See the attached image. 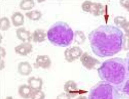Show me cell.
Masks as SVG:
<instances>
[{
	"label": "cell",
	"instance_id": "cell-20",
	"mask_svg": "<svg viewBox=\"0 0 129 99\" xmlns=\"http://www.w3.org/2000/svg\"><path fill=\"white\" fill-rule=\"evenodd\" d=\"M6 52L5 49L3 47H1V57H4L6 56Z\"/></svg>",
	"mask_w": 129,
	"mask_h": 99
},
{
	"label": "cell",
	"instance_id": "cell-6",
	"mask_svg": "<svg viewBox=\"0 0 129 99\" xmlns=\"http://www.w3.org/2000/svg\"><path fill=\"white\" fill-rule=\"evenodd\" d=\"M32 45L29 42H24L14 48L16 53L22 56H26L32 52Z\"/></svg>",
	"mask_w": 129,
	"mask_h": 99
},
{
	"label": "cell",
	"instance_id": "cell-1",
	"mask_svg": "<svg viewBox=\"0 0 129 99\" xmlns=\"http://www.w3.org/2000/svg\"><path fill=\"white\" fill-rule=\"evenodd\" d=\"M123 34L111 25H103L92 30L88 35L93 53L98 57H110L121 50Z\"/></svg>",
	"mask_w": 129,
	"mask_h": 99
},
{
	"label": "cell",
	"instance_id": "cell-21",
	"mask_svg": "<svg viewBox=\"0 0 129 99\" xmlns=\"http://www.w3.org/2000/svg\"><path fill=\"white\" fill-rule=\"evenodd\" d=\"M123 2H124V3H123L124 6L126 7V8L129 10V1H125V2H125L124 1H123Z\"/></svg>",
	"mask_w": 129,
	"mask_h": 99
},
{
	"label": "cell",
	"instance_id": "cell-23",
	"mask_svg": "<svg viewBox=\"0 0 129 99\" xmlns=\"http://www.w3.org/2000/svg\"><path fill=\"white\" fill-rule=\"evenodd\" d=\"M126 30H127V31L129 33V23H128V25H127V27H126Z\"/></svg>",
	"mask_w": 129,
	"mask_h": 99
},
{
	"label": "cell",
	"instance_id": "cell-15",
	"mask_svg": "<svg viewBox=\"0 0 129 99\" xmlns=\"http://www.w3.org/2000/svg\"><path fill=\"white\" fill-rule=\"evenodd\" d=\"M35 5V2L33 0H23L20 2L19 7L23 10H30L33 8Z\"/></svg>",
	"mask_w": 129,
	"mask_h": 99
},
{
	"label": "cell",
	"instance_id": "cell-18",
	"mask_svg": "<svg viewBox=\"0 0 129 99\" xmlns=\"http://www.w3.org/2000/svg\"><path fill=\"white\" fill-rule=\"evenodd\" d=\"M45 95L44 93L41 90L33 91L31 95V99H44Z\"/></svg>",
	"mask_w": 129,
	"mask_h": 99
},
{
	"label": "cell",
	"instance_id": "cell-12",
	"mask_svg": "<svg viewBox=\"0 0 129 99\" xmlns=\"http://www.w3.org/2000/svg\"><path fill=\"white\" fill-rule=\"evenodd\" d=\"M33 90L29 85H20L18 89V92L21 97L25 99L31 98Z\"/></svg>",
	"mask_w": 129,
	"mask_h": 99
},
{
	"label": "cell",
	"instance_id": "cell-19",
	"mask_svg": "<svg viewBox=\"0 0 129 99\" xmlns=\"http://www.w3.org/2000/svg\"><path fill=\"white\" fill-rule=\"evenodd\" d=\"M56 99H71V96L66 93H62L57 96Z\"/></svg>",
	"mask_w": 129,
	"mask_h": 99
},
{
	"label": "cell",
	"instance_id": "cell-25",
	"mask_svg": "<svg viewBox=\"0 0 129 99\" xmlns=\"http://www.w3.org/2000/svg\"><path fill=\"white\" fill-rule=\"evenodd\" d=\"M6 99H13L12 96H8L6 98Z\"/></svg>",
	"mask_w": 129,
	"mask_h": 99
},
{
	"label": "cell",
	"instance_id": "cell-13",
	"mask_svg": "<svg viewBox=\"0 0 129 99\" xmlns=\"http://www.w3.org/2000/svg\"><path fill=\"white\" fill-rule=\"evenodd\" d=\"M13 25L17 27L22 25L24 23V16L20 12H15L11 17Z\"/></svg>",
	"mask_w": 129,
	"mask_h": 99
},
{
	"label": "cell",
	"instance_id": "cell-9",
	"mask_svg": "<svg viewBox=\"0 0 129 99\" xmlns=\"http://www.w3.org/2000/svg\"><path fill=\"white\" fill-rule=\"evenodd\" d=\"M33 40L34 42H41L45 41L47 37V32L42 29H38L32 34Z\"/></svg>",
	"mask_w": 129,
	"mask_h": 99
},
{
	"label": "cell",
	"instance_id": "cell-7",
	"mask_svg": "<svg viewBox=\"0 0 129 99\" xmlns=\"http://www.w3.org/2000/svg\"><path fill=\"white\" fill-rule=\"evenodd\" d=\"M16 34L17 37L24 42H30L33 39L32 34L25 28L20 27L17 29Z\"/></svg>",
	"mask_w": 129,
	"mask_h": 99
},
{
	"label": "cell",
	"instance_id": "cell-2",
	"mask_svg": "<svg viewBox=\"0 0 129 99\" xmlns=\"http://www.w3.org/2000/svg\"><path fill=\"white\" fill-rule=\"evenodd\" d=\"M47 38L50 42L55 46L66 47L72 42L74 32L67 23L58 21L49 29Z\"/></svg>",
	"mask_w": 129,
	"mask_h": 99
},
{
	"label": "cell",
	"instance_id": "cell-14",
	"mask_svg": "<svg viewBox=\"0 0 129 99\" xmlns=\"http://www.w3.org/2000/svg\"><path fill=\"white\" fill-rule=\"evenodd\" d=\"M81 61L84 67L88 69H92L98 63V61L91 57L90 58H85L82 56Z\"/></svg>",
	"mask_w": 129,
	"mask_h": 99
},
{
	"label": "cell",
	"instance_id": "cell-24",
	"mask_svg": "<svg viewBox=\"0 0 129 99\" xmlns=\"http://www.w3.org/2000/svg\"><path fill=\"white\" fill-rule=\"evenodd\" d=\"M127 87V88H126V90H127V92H129V81L128 83L127 84V87Z\"/></svg>",
	"mask_w": 129,
	"mask_h": 99
},
{
	"label": "cell",
	"instance_id": "cell-16",
	"mask_svg": "<svg viewBox=\"0 0 129 99\" xmlns=\"http://www.w3.org/2000/svg\"><path fill=\"white\" fill-rule=\"evenodd\" d=\"M25 15L29 19L34 21L39 20L42 16L41 12L37 10L26 12Z\"/></svg>",
	"mask_w": 129,
	"mask_h": 99
},
{
	"label": "cell",
	"instance_id": "cell-22",
	"mask_svg": "<svg viewBox=\"0 0 129 99\" xmlns=\"http://www.w3.org/2000/svg\"><path fill=\"white\" fill-rule=\"evenodd\" d=\"M76 99H87L85 96H80Z\"/></svg>",
	"mask_w": 129,
	"mask_h": 99
},
{
	"label": "cell",
	"instance_id": "cell-5",
	"mask_svg": "<svg viewBox=\"0 0 129 99\" xmlns=\"http://www.w3.org/2000/svg\"><path fill=\"white\" fill-rule=\"evenodd\" d=\"M51 63V61L48 56L39 55L37 56L36 62L34 65L36 68L40 67L43 69H48L50 67Z\"/></svg>",
	"mask_w": 129,
	"mask_h": 99
},
{
	"label": "cell",
	"instance_id": "cell-17",
	"mask_svg": "<svg viewBox=\"0 0 129 99\" xmlns=\"http://www.w3.org/2000/svg\"><path fill=\"white\" fill-rule=\"evenodd\" d=\"M10 27V22L8 18L4 17L1 18L0 20V28L1 30L3 31H6L8 30Z\"/></svg>",
	"mask_w": 129,
	"mask_h": 99
},
{
	"label": "cell",
	"instance_id": "cell-11",
	"mask_svg": "<svg viewBox=\"0 0 129 99\" xmlns=\"http://www.w3.org/2000/svg\"><path fill=\"white\" fill-rule=\"evenodd\" d=\"M18 72L21 75L28 76L32 71V68L30 63L27 62H22L19 63L18 67Z\"/></svg>",
	"mask_w": 129,
	"mask_h": 99
},
{
	"label": "cell",
	"instance_id": "cell-8",
	"mask_svg": "<svg viewBox=\"0 0 129 99\" xmlns=\"http://www.w3.org/2000/svg\"><path fill=\"white\" fill-rule=\"evenodd\" d=\"M64 90L71 97H74L77 94L78 91L76 83L72 80H69L64 85Z\"/></svg>",
	"mask_w": 129,
	"mask_h": 99
},
{
	"label": "cell",
	"instance_id": "cell-3",
	"mask_svg": "<svg viewBox=\"0 0 129 99\" xmlns=\"http://www.w3.org/2000/svg\"><path fill=\"white\" fill-rule=\"evenodd\" d=\"M82 8L85 11L90 12L96 15L102 14L103 6L98 3L86 2L82 5Z\"/></svg>",
	"mask_w": 129,
	"mask_h": 99
},
{
	"label": "cell",
	"instance_id": "cell-4",
	"mask_svg": "<svg viewBox=\"0 0 129 99\" xmlns=\"http://www.w3.org/2000/svg\"><path fill=\"white\" fill-rule=\"evenodd\" d=\"M82 51L78 47H74L68 48L64 52L65 59L67 61L71 62L80 57Z\"/></svg>",
	"mask_w": 129,
	"mask_h": 99
},
{
	"label": "cell",
	"instance_id": "cell-10",
	"mask_svg": "<svg viewBox=\"0 0 129 99\" xmlns=\"http://www.w3.org/2000/svg\"><path fill=\"white\" fill-rule=\"evenodd\" d=\"M29 86L33 91L41 90L42 88L43 81L41 78L35 77H31L28 80Z\"/></svg>",
	"mask_w": 129,
	"mask_h": 99
}]
</instances>
